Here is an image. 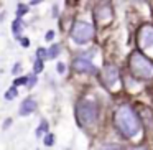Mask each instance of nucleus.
<instances>
[{
    "label": "nucleus",
    "instance_id": "obj_8",
    "mask_svg": "<svg viewBox=\"0 0 153 150\" xmlns=\"http://www.w3.org/2000/svg\"><path fill=\"white\" fill-rule=\"evenodd\" d=\"M35 109H36V102H35V99L28 97V99H25L23 102H22V106H20V116L27 117V116H30Z\"/></svg>",
    "mask_w": 153,
    "mask_h": 150
},
{
    "label": "nucleus",
    "instance_id": "obj_17",
    "mask_svg": "<svg viewBox=\"0 0 153 150\" xmlns=\"http://www.w3.org/2000/svg\"><path fill=\"white\" fill-rule=\"evenodd\" d=\"M45 145H48V147H51V145H53V143H54V137L53 135H51V134H48V135H45Z\"/></svg>",
    "mask_w": 153,
    "mask_h": 150
},
{
    "label": "nucleus",
    "instance_id": "obj_2",
    "mask_svg": "<svg viewBox=\"0 0 153 150\" xmlns=\"http://www.w3.org/2000/svg\"><path fill=\"white\" fill-rule=\"evenodd\" d=\"M130 69L133 76L140 79H152L153 78V61L148 60L143 53L133 51L130 54Z\"/></svg>",
    "mask_w": 153,
    "mask_h": 150
},
{
    "label": "nucleus",
    "instance_id": "obj_23",
    "mask_svg": "<svg viewBox=\"0 0 153 150\" xmlns=\"http://www.w3.org/2000/svg\"><path fill=\"white\" fill-rule=\"evenodd\" d=\"M54 38V31H48V35H46V40L48 41H51Z\"/></svg>",
    "mask_w": 153,
    "mask_h": 150
},
{
    "label": "nucleus",
    "instance_id": "obj_18",
    "mask_svg": "<svg viewBox=\"0 0 153 150\" xmlns=\"http://www.w3.org/2000/svg\"><path fill=\"white\" fill-rule=\"evenodd\" d=\"M36 56H38V60H43V61H45V56H46V51H45L43 48H40V50L36 51Z\"/></svg>",
    "mask_w": 153,
    "mask_h": 150
},
{
    "label": "nucleus",
    "instance_id": "obj_14",
    "mask_svg": "<svg viewBox=\"0 0 153 150\" xmlns=\"http://www.w3.org/2000/svg\"><path fill=\"white\" fill-rule=\"evenodd\" d=\"M99 150H122V147L119 143H107V145H102Z\"/></svg>",
    "mask_w": 153,
    "mask_h": 150
},
{
    "label": "nucleus",
    "instance_id": "obj_6",
    "mask_svg": "<svg viewBox=\"0 0 153 150\" xmlns=\"http://www.w3.org/2000/svg\"><path fill=\"white\" fill-rule=\"evenodd\" d=\"M73 68L77 73H96V66L87 58H76L73 61Z\"/></svg>",
    "mask_w": 153,
    "mask_h": 150
},
{
    "label": "nucleus",
    "instance_id": "obj_20",
    "mask_svg": "<svg viewBox=\"0 0 153 150\" xmlns=\"http://www.w3.org/2000/svg\"><path fill=\"white\" fill-rule=\"evenodd\" d=\"M35 84H36V76H30V78H28V83H27V86H28V87H33Z\"/></svg>",
    "mask_w": 153,
    "mask_h": 150
},
{
    "label": "nucleus",
    "instance_id": "obj_21",
    "mask_svg": "<svg viewBox=\"0 0 153 150\" xmlns=\"http://www.w3.org/2000/svg\"><path fill=\"white\" fill-rule=\"evenodd\" d=\"M56 69H58V73H64V69H66V66H64V63H58Z\"/></svg>",
    "mask_w": 153,
    "mask_h": 150
},
{
    "label": "nucleus",
    "instance_id": "obj_3",
    "mask_svg": "<svg viewBox=\"0 0 153 150\" xmlns=\"http://www.w3.org/2000/svg\"><path fill=\"white\" fill-rule=\"evenodd\" d=\"M76 114L82 125H91L97 119V106L94 102H91V101H82V102L77 104Z\"/></svg>",
    "mask_w": 153,
    "mask_h": 150
},
{
    "label": "nucleus",
    "instance_id": "obj_16",
    "mask_svg": "<svg viewBox=\"0 0 153 150\" xmlns=\"http://www.w3.org/2000/svg\"><path fill=\"white\" fill-rule=\"evenodd\" d=\"M41 69H43V60H38L36 58V61H35V74L41 73Z\"/></svg>",
    "mask_w": 153,
    "mask_h": 150
},
{
    "label": "nucleus",
    "instance_id": "obj_1",
    "mask_svg": "<svg viewBox=\"0 0 153 150\" xmlns=\"http://www.w3.org/2000/svg\"><path fill=\"white\" fill-rule=\"evenodd\" d=\"M115 125L127 139H132L137 134H140L142 124H140L137 112L130 106H120L115 112Z\"/></svg>",
    "mask_w": 153,
    "mask_h": 150
},
{
    "label": "nucleus",
    "instance_id": "obj_10",
    "mask_svg": "<svg viewBox=\"0 0 153 150\" xmlns=\"http://www.w3.org/2000/svg\"><path fill=\"white\" fill-rule=\"evenodd\" d=\"M12 30H13V37H15V38H20L22 30H23V23H22L20 18H17V20L13 22V25H12Z\"/></svg>",
    "mask_w": 153,
    "mask_h": 150
},
{
    "label": "nucleus",
    "instance_id": "obj_12",
    "mask_svg": "<svg viewBox=\"0 0 153 150\" xmlns=\"http://www.w3.org/2000/svg\"><path fill=\"white\" fill-rule=\"evenodd\" d=\"M18 96V91H17V87H12V89H8L7 93H5V99L7 101H12V99H15V97Z\"/></svg>",
    "mask_w": 153,
    "mask_h": 150
},
{
    "label": "nucleus",
    "instance_id": "obj_25",
    "mask_svg": "<svg viewBox=\"0 0 153 150\" xmlns=\"http://www.w3.org/2000/svg\"><path fill=\"white\" fill-rule=\"evenodd\" d=\"M132 150H146L145 147H135V149H132Z\"/></svg>",
    "mask_w": 153,
    "mask_h": 150
},
{
    "label": "nucleus",
    "instance_id": "obj_19",
    "mask_svg": "<svg viewBox=\"0 0 153 150\" xmlns=\"http://www.w3.org/2000/svg\"><path fill=\"white\" fill-rule=\"evenodd\" d=\"M28 83V78H20V79H15L13 86H20V84H27Z\"/></svg>",
    "mask_w": 153,
    "mask_h": 150
},
{
    "label": "nucleus",
    "instance_id": "obj_9",
    "mask_svg": "<svg viewBox=\"0 0 153 150\" xmlns=\"http://www.w3.org/2000/svg\"><path fill=\"white\" fill-rule=\"evenodd\" d=\"M96 13H97V17H99V20H102V22L110 20V17H112V10H110V7H99Z\"/></svg>",
    "mask_w": 153,
    "mask_h": 150
},
{
    "label": "nucleus",
    "instance_id": "obj_7",
    "mask_svg": "<svg viewBox=\"0 0 153 150\" xmlns=\"http://www.w3.org/2000/svg\"><path fill=\"white\" fill-rule=\"evenodd\" d=\"M102 78H104V83H105L107 86H112V84H115V81L119 79V69H117L114 64H105V68H104V71H102Z\"/></svg>",
    "mask_w": 153,
    "mask_h": 150
},
{
    "label": "nucleus",
    "instance_id": "obj_13",
    "mask_svg": "<svg viewBox=\"0 0 153 150\" xmlns=\"http://www.w3.org/2000/svg\"><path fill=\"white\" fill-rule=\"evenodd\" d=\"M46 130H48V122H46V120H41L40 127H38V130H36V135L41 137V135H43V132H46Z\"/></svg>",
    "mask_w": 153,
    "mask_h": 150
},
{
    "label": "nucleus",
    "instance_id": "obj_4",
    "mask_svg": "<svg viewBox=\"0 0 153 150\" xmlns=\"http://www.w3.org/2000/svg\"><path fill=\"white\" fill-rule=\"evenodd\" d=\"M94 37V28L92 25L86 23V22H77L73 28V40L79 45H84L91 41Z\"/></svg>",
    "mask_w": 153,
    "mask_h": 150
},
{
    "label": "nucleus",
    "instance_id": "obj_5",
    "mask_svg": "<svg viewBox=\"0 0 153 150\" xmlns=\"http://www.w3.org/2000/svg\"><path fill=\"white\" fill-rule=\"evenodd\" d=\"M138 41L142 48L153 46V27L152 25H143L138 31Z\"/></svg>",
    "mask_w": 153,
    "mask_h": 150
},
{
    "label": "nucleus",
    "instance_id": "obj_11",
    "mask_svg": "<svg viewBox=\"0 0 153 150\" xmlns=\"http://www.w3.org/2000/svg\"><path fill=\"white\" fill-rule=\"evenodd\" d=\"M59 51H61V48H59V45H53V46L50 48V51H48V56L51 58V60H54V58L59 54Z\"/></svg>",
    "mask_w": 153,
    "mask_h": 150
},
{
    "label": "nucleus",
    "instance_id": "obj_24",
    "mask_svg": "<svg viewBox=\"0 0 153 150\" xmlns=\"http://www.w3.org/2000/svg\"><path fill=\"white\" fill-rule=\"evenodd\" d=\"M22 45H23V46H28V40H27V38H23V40H22Z\"/></svg>",
    "mask_w": 153,
    "mask_h": 150
},
{
    "label": "nucleus",
    "instance_id": "obj_15",
    "mask_svg": "<svg viewBox=\"0 0 153 150\" xmlns=\"http://www.w3.org/2000/svg\"><path fill=\"white\" fill-rule=\"evenodd\" d=\"M28 12V7L25 4H18V8H17V18H20L22 15H25Z\"/></svg>",
    "mask_w": 153,
    "mask_h": 150
},
{
    "label": "nucleus",
    "instance_id": "obj_22",
    "mask_svg": "<svg viewBox=\"0 0 153 150\" xmlns=\"http://www.w3.org/2000/svg\"><path fill=\"white\" fill-rule=\"evenodd\" d=\"M18 71H22V64L20 63H17L13 66V74H18Z\"/></svg>",
    "mask_w": 153,
    "mask_h": 150
}]
</instances>
